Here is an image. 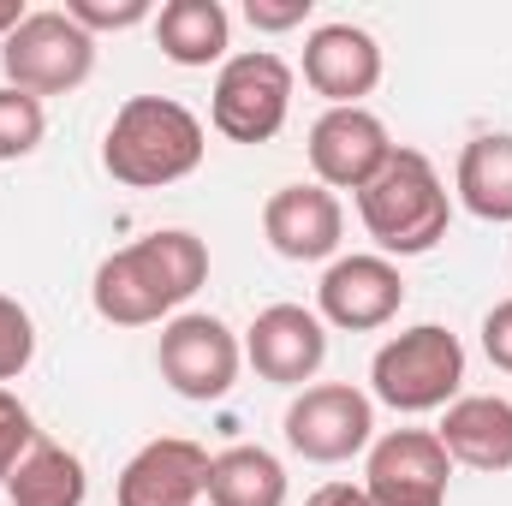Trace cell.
I'll return each instance as SVG.
<instances>
[{"label": "cell", "instance_id": "4fadbf2b", "mask_svg": "<svg viewBox=\"0 0 512 506\" xmlns=\"http://www.w3.org/2000/svg\"><path fill=\"white\" fill-rule=\"evenodd\" d=\"M304 84L328 96V108H364L382 84V48L364 24H322L304 42Z\"/></svg>", "mask_w": 512, "mask_h": 506}, {"label": "cell", "instance_id": "484cf974", "mask_svg": "<svg viewBox=\"0 0 512 506\" xmlns=\"http://www.w3.org/2000/svg\"><path fill=\"white\" fill-rule=\"evenodd\" d=\"M483 352H489L495 370L512 376V298H501V304L483 316Z\"/></svg>", "mask_w": 512, "mask_h": 506}, {"label": "cell", "instance_id": "3957f363", "mask_svg": "<svg viewBox=\"0 0 512 506\" xmlns=\"http://www.w3.org/2000/svg\"><path fill=\"white\" fill-rule=\"evenodd\" d=\"M358 215L382 256H423L447 239L453 197L423 149H393L387 167L358 191Z\"/></svg>", "mask_w": 512, "mask_h": 506}, {"label": "cell", "instance_id": "30bf717a", "mask_svg": "<svg viewBox=\"0 0 512 506\" xmlns=\"http://www.w3.org/2000/svg\"><path fill=\"white\" fill-rule=\"evenodd\" d=\"M399 304H405V280L387 256H340V262H328V274L316 286V316L346 334L387 328L399 316Z\"/></svg>", "mask_w": 512, "mask_h": 506}, {"label": "cell", "instance_id": "cb8c5ba5", "mask_svg": "<svg viewBox=\"0 0 512 506\" xmlns=\"http://www.w3.org/2000/svg\"><path fill=\"white\" fill-rule=\"evenodd\" d=\"M66 18L96 36V30H131V24L155 18V6L149 0H66Z\"/></svg>", "mask_w": 512, "mask_h": 506}, {"label": "cell", "instance_id": "603a6c76", "mask_svg": "<svg viewBox=\"0 0 512 506\" xmlns=\"http://www.w3.org/2000/svg\"><path fill=\"white\" fill-rule=\"evenodd\" d=\"M42 435H36V417H30V405L18 399V393H6L0 387V483L12 477V465L36 447Z\"/></svg>", "mask_w": 512, "mask_h": 506}, {"label": "cell", "instance_id": "5bb4252c", "mask_svg": "<svg viewBox=\"0 0 512 506\" xmlns=\"http://www.w3.org/2000/svg\"><path fill=\"white\" fill-rule=\"evenodd\" d=\"M209 489V453L185 435H161L149 447H137L120 471V506H197Z\"/></svg>", "mask_w": 512, "mask_h": 506}, {"label": "cell", "instance_id": "44dd1931", "mask_svg": "<svg viewBox=\"0 0 512 506\" xmlns=\"http://www.w3.org/2000/svg\"><path fill=\"white\" fill-rule=\"evenodd\" d=\"M42 131H48L42 102L24 96V90H12V84H0V161H24L42 143Z\"/></svg>", "mask_w": 512, "mask_h": 506}, {"label": "cell", "instance_id": "52a82bcc", "mask_svg": "<svg viewBox=\"0 0 512 506\" xmlns=\"http://www.w3.org/2000/svg\"><path fill=\"white\" fill-rule=\"evenodd\" d=\"M155 364H161V381L179 393V399H227L233 381H239V364H245V346L239 334L221 322V316H203V310H185L161 328V346H155Z\"/></svg>", "mask_w": 512, "mask_h": 506}, {"label": "cell", "instance_id": "7a4b0ae2", "mask_svg": "<svg viewBox=\"0 0 512 506\" xmlns=\"http://www.w3.org/2000/svg\"><path fill=\"white\" fill-rule=\"evenodd\" d=\"M203 120L173 96H131L102 137V167L131 191L179 185L203 167Z\"/></svg>", "mask_w": 512, "mask_h": 506}, {"label": "cell", "instance_id": "277c9868", "mask_svg": "<svg viewBox=\"0 0 512 506\" xmlns=\"http://www.w3.org/2000/svg\"><path fill=\"white\" fill-rule=\"evenodd\" d=\"M459 381H465V346L441 322H417V328L393 334L370 364V393L405 417L447 411L459 399Z\"/></svg>", "mask_w": 512, "mask_h": 506}, {"label": "cell", "instance_id": "ac0fdd59", "mask_svg": "<svg viewBox=\"0 0 512 506\" xmlns=\"http://www.w3.org/2000/svg\"><path fill=\"white\" fill-rule=\"evenodd\" d=\"M459 203L477 221H512V131H483L459 149V173H453Z\"/></svg>", "mask_w": 512, "mask_h": 506}, {"label": "cell", "instance_id": "9a60e30c", "mask_svg": "<svg viewBox=\"0 0 512 506\" xmlns=\"http://www.w3.org/2000/svg\"><path fill=\"white\" fill-rule=\"evenodd\" d=\"M262 233H268L274 256H286V262H322L340 251L346 209L328 185H280L262 203Z\"/></svg>", "mask_w": 512, "mask_h": 506}, {"label": "cell", "instance_id": "8fae6325", "mask_svg": "<svg viewBox=\"0 0 512 506\" xmlns=\"http://www.w3.org/2000/svg\"><path fill=\"white\" fill-rule=\"evenodd\" d=\"M393 155V137L370 108H328L316 126H310V167H316V185L328 191H364Z\"/></svg>", "mask_w": 512, "mask_h": 506}, {"label": "cell", "instance_id": "2e32d148", "mask_svg": "<svg viewBox=\"0 0 512 506\" xmlns=\"http://www.w3.org/2000/svg\"><path fill=\"white\" fill-rule=\"evenodd\" d=\"M435 435L447 459L465 471H489V477L512 471V399L501 393H459Z\"/></svg>", "mask_w": 512, "mask_h": 506}, {"label": "cell", "instance_id": "7c38bea8", "mask_svg": "<svg viewBox=\"0 0 512 506\" xmlns=\"http://www.w3.org/2000/svg\"><path fill=\"white\" fill-rule=\"evenodd\" d=\"M245 358L274 387H304L328 358V322L304 304H268L245 334Z\"/></svg>", "mask_w": 512, "mask_h": 506}, {"label": "cell", "instance_id": "ffe728a7", "mask_svg": "<svg viewBox=\"0 0 512 506\" xmlns=\"http://www.w3.org/2000/svg\"><path fill=\"white\" fill-rule=\"evenodd\" d=\"M209 506H286V465L268 447H227L209 459Z\"/></svg>", "mask_w": 512, "mask_h": 506}, {"label": "cell", "instance_id": "5b68a950", "mask_svg": "<svg viewBox=\"0 0 512 506\" xmlns=\"http://www.w3.org/2000/svg\"><path fill=\"white\" fill-rule=\"evenodd\" d=\"M0 72L24 96H66L96 72V36L72 24L66 12H30L6 42H0Z\"/></svg>", "mask_w": 512, "mask_h": 506}, {"label": "cell", "instance_id": "4316f807", "mask_svg": "<svg viewBox=\"0 0 512 506\" xmlns=\"http://www.w3.org/2000/svg\"><path fill=\"white\" fill-rule=\"evenodd\" d=\"M304 506H370V495H364V483H322Z\"/></svg>", "mask_w": 512, "mask_h": 506}, {"label": "cell", "instance_id": "7402d4cb", "mask_svg": "<svg viewBox=\"0 0 512 506\" xmlns=\"http://www.w3.org/2000/svg\"><path fill=\"white\" fill-rule=\"evenodd\" d=\"M30 358H36V322H30V310L18 298L0 292V381L24 376Z\"/></svg>", "mask_w": 512, "mask_h": 506}, {"label": "cell", "instance_id": "e0dca14e", "mask_svg": "<svg viewBox=\"0 0 512 506\" xmlns=\"http://www.w3.org/2000/svg\"><path fill=\"white\" fill-rule=\"evenodd\" d=\"M155 42L173 66H227L233 48V18L221 0H167L155 12Z\"/></svg>", "mask_w": 512, "mask_h": 506}, {"label": "cell", "instance_id": "8992f818", "mask_svg": "<svg viewBox=\"0 0 512 506\" xmlns=\"http://www.w3.org/2000/svg\"><path fill=\"white\" fill-rule=\"evenodd\" d=\"M292 114V66L268 48H245L221 66L215 96H209V120L227 143H268L280 137Z\"/></svg>", "mask_w": 512, "mask_h": 506}, {"label": "cell", "instance_id": "ba28073f", "mask_svg": "<svg viewBox=\"0 0 512 506\" xmlns=\"http://www.w3.org/2000/svg\"><path fill=\"white\" fill-rule=\"evenodd\" d=\"M376 441V405L352 381H316L286 405V447L310 465H346Z\"/></svg>", "mask_w": 512, "mask_h": 506}, {"label": "cell", "instance_id": "d6986e66", "mask_svg": "<svg viewBox=\"0 0 512 506\" xmlns=\"http://www.w3.org/2000/svg\"><path fill=\"white\" fill-rule=\"evenodd\" d=\"M0 489H6L12 506H84L90 477H84V459H78V453H66L60 441H36V447L12 465V477H6Z\"/></svg>", "mask_w": 512, "mask_h": 506}, {"label": "cell", "instance_id": "9c48e42d", "mask_svg": "<svg viewBox=\"0 0 512 506\" xmlns=\"http://www.w3.org/2000/svg\"><path fill=\"white\" fill-rule=\"evenodd\" d=\"M447 477L453 459L435 429H387L382 441H370L364 465L370 506H447Z\"/></svg>", "mask_w": 512, "mask_h": 506}, {"label": "cell", "instance_id": "83f0119b", "mask_svg": "<svg viewBox=\"0 0 512 506\" xmlns=\"http://www.w3.org/2000/svg\"><path fill=\"white\" fill-rule=\"evenodd\" d=\"M24 18H30V6H24V0H0V42H6Z\"/></svg>", "mask_w": 512, "mask_h": 506}, {"label": "cell", "instance_id": "d4e9b609", "mask_svg": "<svg viewBox=\"0 0 512 506\" xmlns=\"http://www.w3.org/2000/svg\"><path fill=\"white\" fill-rule=\"evenodd\" d=\"M245 18H251V30L280 36V30H298L310 18V0H245Z\"/></svg>", "mask_w": 512, "mask_h": 506}, {"label": "cell", "instance_id": "6da1fadb", "mask_svg": "<svg viewBox=\"0 0 512 506\" xmlns=\"http://www.w3.org/2000/svg\"><path fill=\"white\" fill-rule=\"evenodd\" d=\"M209 280V245L185 227H161L149 239H137L126 251L102 256L90 298L96 316L114 328H149L161 316H173L197 286Z\"/></svg>", "mask_w": 512, "mask_h": 506}]
</instances>
